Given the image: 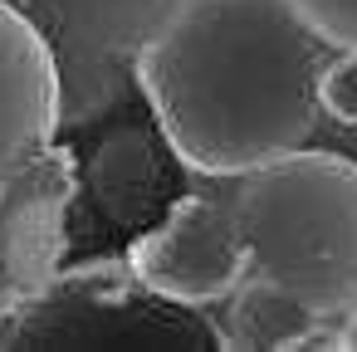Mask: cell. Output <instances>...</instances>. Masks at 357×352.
<instances>
[{
    "label": "cell",
    "instance_id": "obj_1",
    "mask_svg": "<svg viewBox=\"0 0 357 352\" xmlns=\"http://www.w3.org/2000/svg\"><path fill=\"white\" fill-rule=\"evenodd\" d=\"M337 54L298 0H172L137 79L186 167L240 176L313 142Z\"/></svg>",
    "mask_w": 357,
    "mask_h": 352
},
{
    "label": "cell",
    "instance_id": "obj_2",
    "mask_svg": "<svg viewBox=\"0 0 357 352\" xmlns=\"http://www.w3.org/2000/svg\"><path fill=\"white\" fill-rule=\"evenodd\" d=\"M230 206L250 274L289 289L347 342L357 332V162L298 147L240 171Z\"/></svg>",
    "mask_w": 357,
    "mask_h": 352
},
{
    "label": "cell",
    "instance_id": "obj_3",
    "mask_svg": "<svg viewBox=\"0 0 357 352\" xmlns=\"http://www.w3.org/2000/svg\"><path fill=\"white\" fill-rule=\"evenodd\" d=\"M0 347H220L215 318L157 293L123 259L59 269L10 323Z\"/></svg>",
    "mask_w": 357,
    "mask_h": 352
},
{
    "label": "cell",
    "instance_id": "obj_4",
    "mask_svg": "<svg viewBox=\"0 0 357 352\" xmlns=\"http://www.w3.org/2000/svg\"><path fill=\"white\" fill-rule=\"evenodd\" d=\"M74 186L79 167L54 142L15 167H0V323H10L64 269Z\"/></svg>",
    "mask_w": 357,
    "mask_h": 352
},
{
    "label": "cell",
    "instance_id": "obj_5",
    "mask_svg": "<svg viewBox=\"0 0 357 352\" xmlns=\"http://www.w3.org/2000/svg\"><path fill=\"white\" fill-rule=\"evenodd\" d=\"M128 264L137 269V279H147L157 293L176 303H196V308L220 303L250 274V254L230 196L176 201L147 235L132 240Z\"/></svg>",
    "mask_w": 357,
    "mask_h": 352
},
{
    "label": "cell",
    "instance_id": "obj_6",
    "mask_svg": "<svg viewBox=\"0 0 357 352\" xmlns=\"http://www.w3.org/2000/svg\"><path fill=\"white\" fill-rule=\"evenodd\" d=\"M59 69L45 35L0 0V167H15L54 142Z\"/></svg>",
    "mask_w": 357,
    "mask_h": 352
},
{
    "label": "cell",
    "instance_id": "obj_7",
    "mask_svg": "<svg viewBox=\"0 0 357 352\" xmlns=\"http://www.w3.org/2000/svg\"><path fill=\"white\" fill-rule=\"evenodd\" d=\"M220 318H215V332H220V347H333L337 332L323 328L289 289L259 279V274H245L225 298H220Z\"/></svg>",
    "mask_w": 357,
    "mask_h": 352
},
{
    "label": "cell",
    "instance_id": "obj_8",
    "mask_svg": "<svg viewBox=\"0 0 357 352\" xmlns=\"http://www.w3.org/2000/svg\"><path fill=\"white\" fill-rule=\"evenodd\" d=\"M323 108L337 123H357V54L342 49L323 74Z\"/></svg>",
    "mask_w": 357,
    "mask_h": 352
},
{
    "label": "cell",
    "instance_id": "obj_9",
    "mask_svg": "<svg viewBox=\"0 0 357 352\" xmlns=\"http://www.w3.org/2000/svg\"><path fill=\"white\" fill-rule=\"evenodd\" d=\"M298 6L337 49L357 54V0H298Z\"/></svg>",
    "mask_w": 357,
    "mask_h": 352
}]
</instances>
